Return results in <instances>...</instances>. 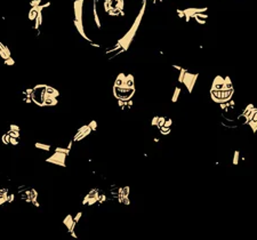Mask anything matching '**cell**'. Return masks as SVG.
Instances as JSON below:
<instances>
[{"instance_id":"277c9868","label":"cell","mask_w":257,"mask_h":240,"mask_svg":"<svg viewBox=\"0 0 257 240\" xmlns=\"http://www.w3.org/2000/svg\"><path fill=\"white\" fill-rule=\"evenodd\" d=\"M199 77V73H191L186 70L184 77H183V80H182V84L184 85L187 89V92L191 94L193 88H194V85L196 83V79Z\"/></svg>"},{"instance_id":"ac0fdd59","label":"cell","mask_w":257,"mask_h":240,"mask_svg":"<svg viewBox=\"0 0 257 240\" xmlns=\"http://www.w3.org/2000/svg\"><path fill=\"white\" fill-rule=\"evenodd\" d=\"M179 94H181V88L179 87H176L174 90V94H173V98H172V102H177L178 97H179Z\"/></svg>"},{"instance_id":"cb8c5ba5","label":"cell","mask_w":257,"mask_h":240,"mask_svg":"<svg viewBox=\"0 0 257 240\" xmlns=\"http://www.w3.org/2000/svg\"><path fill=\"white\" fill-rule=\"evenodd\" d=\"M185 72H186V70H185V69H183V68H182V69L179 70V77H178V81H179L181 84H182V80H183V77H184Z\"/></svg>"},{"instance_id":"d4e9b609","label":"cell","mask_w":257,"mask_h":240,"mask_svg":"<svg viewBox=\"0 0 257 240\" xmlns=\"http://www.w3.org/2000/svg\"><path fill=\"white\" fill-rule=\"evenodd\" d=\"M41 2H42V0H32V1H30V6L31 7L38 6V5H40Z\"/></svg>"},{"instance_id":"52a82bcc","label":"cell","mask_w":257,"mask_h":240,"mask_svg":"<svg viewBox=\"0 0 257 240\" xmlns=\"http://www.w3.org/2000/svg\"><path fill=\"white\" fill-rule=\"evenodd\" d=\"M65 160H66V155L65 153L55 151V153H53L49 158L46 159V162H51V164H55V165H58V166H62V167H65L66 166Z\"/></svg>"},{"instance_id":"30bf717a","label":"cell","mask_w":257,"mask_h":240,"mask_svg":"<svg viewBox=\"0 0 257 240\" xmlns=\"http://www.w3.org/2000/svg\"><path fill=\"white\" fill-rule=\"evenodd\" d=\"M129 193H130L129 187H125V188L119 189V196H118L119 201L125 204V205H129L130 204V201H129Z\"/></svg>"},{"instance_id":"9a60e30c","label":"cell","mask_w":257,"mask_h":240,"mask_svg":"<svg viewBox=\"0 0 257 240\" xmlns=\"http://www.w3.org/2000/svg\"><path fill=\"white\" fill-rule=\"evenodd\" d=\"M8 196H9L8 189H0V206L8 202Z\"/></svg>"},{"instance_id":"7a4b0ae2","label":"cell","mask_w":257,"mask_h":240,"mask_svg":"<svg viewBox=\"0 0 257 240\" xmlns=\"http://www.w3.org/2000/svg\"><path fill=\"white\" fill-rule=\"evenodd\" d=\"M134 94H135V87H128L126 85H121L118 87L113 86V95L117 100L128 102L133 98Z\"/></svg>"},{"instance_id":"ffe728a7","label":"cell","mask_w":257,"mask_h":240,"mask_svg":"<svg viewBox=\"0 0 257 240\" xmlns=\"http://www.w3.org/2000/svg\"><path fill=\"white\" fill-rule=\"evenodd\" d=\"M55 151L63 152V153H65V155L68 156V155L70 153V151H71V150H70V149H68V147H56V149H55Z\"/></svg>"},{"instance_id":"2e32d148","label":"cell","mask_w":257,"mask_h":240,"mask_svg":"<svg viewBox=\"0 0 257 240\" xmlns=\"http://www.w3.org/2000/svg\"><path fill=\"white\" fill-rule=\"evenodd\" d=\"M96 1L97 0H95V2H94V8H93V14H94V21L96 23V26L100 29L101 28V21H100V17H98V14H97V8H96Z\"/></svg>"},{"instance_id":"6da1fadb","label":"cell","mask_w":257,"mask_h":240,"mask_svg":"<svg viewBox=\"0 0 257 240\" xmlns=\"http://www.w3.org/2000/svg\"><path fill=\"white\" fill-rule=\"evenodd\" d=\"M145 7H146V0H143L142 8H141V11H140V13H138L137 17L135 19V21H134L132 28L128 30V32H127V33L123 36L121 39H119V41H118V47H121V48H122V51H127V49L129 48V46H130L132 41H133L134 37H135L136 32H137V30H138V28H140V24H141L142 19H143Z\"/></svg>"},{"instance_id":"4316f807","label":"cell","mask_w":257,"mask_h":240,"mask_svg":"<svg viewBox=\"0 0 257 240\" xmlns=\"http://www.w3.org/2000/svg\"><path fill=\"white\" fill-rule=\"evenodd\" d=\"M81 216H82V213H81V212H79V213H78V214H77V215L73 217L74 222H75V223H78V222L80 221V219H81Z\"/></svg>"},{"instance_id":"f546056e","label":"cell","mask_w":257,"mask_h":240,"mask_svg":"<svg viewBox=\"0 0 257 240\" xmlns=\"http://www.w3.org/2000/svg\"><path fill=\"white\" fill-rule=\"evenodd\" d=\"M158 120H159V117H153V119H152V121H151V125L152 126H157L158 125Z\"/></svg>"},{"instance_id":"4fadbf2b","label":"cell","mask_w":257,"mask_h":240,"mask_svg":"<svg viewBox=\"0 0 257 240\" xmlns=\"http://www.w3.org/2000/svg\"><path fill=\"white\" fill-rule=\"evenodd\" d=\"M73 24H74V26H75V29H77V31L79 32V34L81 36L82 38L85 39V40H87V41H89L92 43V40L88 38V36L86 34V32H85V29H83V24H82V21H74L73 20Z\"/></svg>"},{"instance_id":"484cf974","label":"cell","mask_w":257,"mask_h":240,"mask_svg":"<svg viewBox=\"0 0 257 240\" xmlns=\"http://www.w3.org/2000/svg\"><path fill=\"white\" fill-rule=\"evenodd\" d=\"M89 127H90V128H92V130L93 132H94V130H96V129H97V122H96V121H95V120H93L92 122H90V124H89Z\"/></svg>"},{"instance_id":"44dd1931","label":"cell","mask_w":257,"mask_h":240,"mask_svg":"<svg viewBox=\"0 0 257 240\" xmlns=\"http://www.w3.org/2000/svg\"><path fill=\"white\" fill-rule=\"evenodd\" d=\"M160 132H161V134H162V135H168V134L170 133V127L162 126V127L160 128Z\"/></svg>"},{"instance_id":"ba28073f","label":"cell","mask_w":257,"mask_h":240,"mask_svg":"<svg viewBox=\"0 0 257 240\" xmlns=\"http://www.w3.org/2000/svg\"><path fill=\"white\" fill-rule=\"evenodd\" d=\"M92 132H93L92 128H90L89 126L83 125L82 127H80V128L77 130L75 135H74V137H73V142H79V141H81V140H83L85 137H87V136L89 135Z\"/></svg>"},{"instance_id":"7c38bea8","label":"cell","mask_w":257,"mask_h":240,"mask_svg":"<svg viewBox=\"0 0 257 240\" xmlns=\"http://www.w3.org/2000/svg\"><path fill=\"white\" fill-rule=\"evenodd\" d=\"M225 83H224V77L222 75H216L215 79L213 80L211 84V90H225Z\"/></svg>"},{"instance_id":"d6a6232c","label":"cell","mask_w":257,"mask_h":240,"mask_svg":"<svg viewBox=\"0 0 257 240\" xmlns=\"http://www.w3.org/2000/svg\"><path fill=\"white\" fill-rule=\"evenodd\" d=\"M253 120H257V112L254 115V117H253Z\"/></svg>"},{"instance_id":"1f68e13d","label":"cell","mask_w":257,"mask_h":240,"mask_svg":"<svg viewBox=\"0 0 257 240\" xmlns=\"http://www.w3.org/2000/svg\"><path fill=\"white\" fill-rule=\"evenodd\" d=\"M173 68H174V69H176V70H181V69H182V68H181V66H178V65H173Z\"/></svg>"},{"instance_id":"7402d4cb","label":"cell","mask_w":257,"mask_h":240,"mask_svg":"<svg viewBox=\"0 0 257 240\" xmlns=\"http://www.w3.org/2000/svg\"><path fill=\"white\" fill-rule=\"evenodd\" d=\"M239 157H240V152H239V151H236V152H234V157H233V165H238V162H239Z\"/></svg>"},{"instance_id":"83f0119b","label":"cell","mask_w":257,"mask_h":240,"mask_svg":"<svg viewBox=\"0 0 257 240\" xmlns=\"http://www.w3.org/2000/svg\"><path fill=\"white\" fill-rule=\"evenodd\" d=\"M9 130H15V132H20V127L16 125H9Z\"/></svg>"},{"instance_id":"603a6c76","label":"cell","mask_w":257,"mask_h":240,"mask_svg":"<svg viewBox=\"0 0 257 240\" xmlns=\"http://www.w3.org/2000/svg\"><path fill=\"white\" fill-rule=\"evenodd\" d=\"M164 122H166V118L164 117H159V120H158V127L159 128H161L162 126L164 125Z\"/></svg>"},{"instance_id":"5b68a950","label":"cell","mask_w":257,"mask_h":240,"mask_svg":"<svg viewBox=\"0 0 257 240\" xmlns=\"http://www.w3.org/2000/svg\"><path fill=\"white\" fill-rule=\"evenodd\" d=\"M21 198L25 201H29L31 204H33L34 206H39L37 199H38V192L37 190L31 188H25V190L21 191Z\"/></svg>"},{"instance_id":"8992f818","label":"cell","mask_w":257,"mask_h":240,"mask_svg":"<svg viewBox=\"0 0 257 240\" xmlns=\"http://www.w3.org/2000/svg\"><path fill=\"white\" fill-rule=\"evenodd\" d=\"M100 201V190L98 189H92L82 200V205L85 206H93L96 202Z\"/></svg>"},{"instance_id":"9c48e42d","label":"cell","mask_w":257,"mask_h":240,"mask_svg":"<svg viewBox=\"0 0 257 240\" xmlns=\"http://www.w3.org/2000/svg\"><path fill=\"white\" fill-rule=\"evenodd\" d=\"M82 6H83V0H74L73 2L74 21H82Z\"/></svg>"},{"instance_id":"8fae6325","label":"cell","mask_w":257,"mask_h":240,"mask_svg":"<svg viewBox=\"0 0 257 240\" xmlns=\"http://www.w3.org/2000/svg\"><path fill=\"white\" fill-rule=\"evenodd\" d=\"M63 224L66 226V229L68 231L71 233L72 237H74V238H77V236H75V232H74V226H75V222H74V219L72 217V215H68L65 219H63Z\"/></svg>"},{"instance_id":"4dcf8cb0","label":"cell","mask_w":257,"mask_h":240,"mask_svg":"<svg viewBox=\"0 0 257 240\" xmlns=\"http://www.w3.org/2000/svg\"><path fill=\"white\" fill-rule=\"evenodd\" d=\"M173 125V120L172 119H166V122H164V125L166 127H170V126Z\"/></svg>"},{"instance_id":"5bb4252c","label":"cell","mask_w":257,"mask_h":240,"mask_svg":"<svg viewBox=\"0 0 257 240\" xmlns=\"http://www.w3.org/2000/svg\"><path fill=\"white\" fill-rule=\"evenodd\" d=\"M0 57H1L4 61H6V60H8V58L11 57L9 48H8L6 45H4L1 41H0Z\"/></svg>"},{"instance_id":"f1b7e54d","label":"cell","mask_w":257,"mask_h":240,"mask_svg":"<svg viewBox=\"0 0 257 240\" xmlns=\"http://www.w3.org/2000/svg\"><path fill=\"white\" fill-rule=\"evenodd\" d=\"M5 64H6V65H14V64H15V62H14V60L10 57V58H8V60H6V61H5Z\"/></svg>"},{"instance_id":"e0dca14e","label":"cell","mask_w":257,"mask_h":240,"mask_svg":"<svg viewBox=\"0 0 257 240\" xmlns=\"http://www.w3.org/2000/svg\"><path fill=\"white\" fill-rule=\"evenodd\" d=\"M34 146L37 147V149H39V150H42V151H51V146L49 144H43V143H40V142H37Z\"/></svg>"},{"instance_id":"3957f363","label":"cell","mask_w":257,"mask_h":240,"mask_svg":"<svg viewBox=\"0 0 257 240\" xmlns=\"http://www.w3.org/2000/svg\"><path fill=\"white\" fill-rule=\"evenodd\" d=\"M233 94H234V89H229V90H211L210 89V97L211 100L221 104V103H226L229 101L232 100L233 97Z\"/></svg>"},{"instance_id":"d6986e66","label":"cell","mask_w":257,"mask_h":240,"mask_svg":"<svg viewBox=\"0 0 257 240\" xmlns=\"http://www.w3.org/2000/svg\"><path fill=\"white\" fill-rule=\"evenodd\" d=\"M247 125H249V127L251 128V130H253V133L254 134H256L257 132V120H250Z\"/></svg>"}]
</instances>
